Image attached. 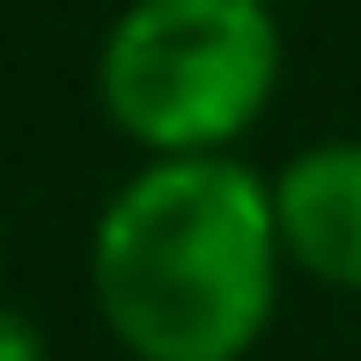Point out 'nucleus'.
<instances>
[{"mask_svg":"<svg viewBox=\"0 0 361 361\" xmlns=\"http://www.w3.org/2000/svg\"><path fill=\"white\" fill-rule=\"evenodd\" d=\"M0 361H52L44 324L30 310H15V302H0Z\"/></svg>","mask_w":361,"mask_h":361,"instance_id":"obj_4","label":"nucleus"},{"mask_svg":"<svg viewBox=\"0 0 361 361\" xmlns=\"http://www.w3.org/2000/svg\"><path fill=\"white\" fill-rule=\"evenodd\" d=\"M266 8H302V0H266Z\"/></svg>","mask_w":361,"mask_h":361,"instance_id":"obj_5","label":"nucleus"},{"mask_svg":"<svg viewBox=\"0 0 361 361\" xmlns=\"http://www.w3.org/2000/svg\"><path fill=\"white\" fill-rule=\"evenodd\" d=\"M273 185L243 155L140 162L89 228V295L133 361H243L281 310Z\"/></svg>","mask_w":361,"mask_h":361,"instance_id":"obj_1","label":"nucleus"},{"mask_svg":"<svg viewBox=\"0 0 361 361\" xmlns=\"http://www.w3.org/2000/svg\"><path fill=\"white\" fill-rule=\"evenodd\" d=\"M266 185L281 258L332 295H361V140H310Z\"/></svg>","mask_w":361,"mask_h":361,"instance_id":"obj_3","label":"nucleus"},{"mask_svg":"<svg viewBox=\"0 0 361 361\" xmlns=\"http://www.w3.org/2000/svg\"><path fill=\"white\" fill-rule=\"evenodd\" d=\"M281 59L266 0H126L96 44V104L147 162L236 155L281 96Z\"/></svg>","mask_w":361,"mask_h":361,"instance_id":"obj_2","label":"nucleus"}]
</instances>
